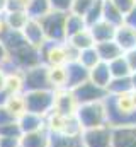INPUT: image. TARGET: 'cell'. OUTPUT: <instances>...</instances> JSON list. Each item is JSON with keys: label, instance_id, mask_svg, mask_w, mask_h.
I'll list each match as a JSON object with an SVG mask.
<instances>
[{"label": "cell", "instance_id": "obj_14", "mask_svg": "<svg viewBox=\"0 0 136 147\" xmlns=\"http://www.w3.org/2000/svg\"><path fill=\"white\" fill-rule=\"evenodd\" d=\"M114 41L121 46V50L124 53L131 51V50H136V29L128 26V24H123L116 29V36H114Z\"/></svg>", "mask_w": 136, "mask_h": 147}, {"label": "cell", "instance_id": "obj_28", "mask_svg": "<svg viewBox=\"0 0 136 147\" xmlns=\"http://www.w3.org/2000/svg\"><path fill=\"white\" fill-rule=\"evenodd\" d=\"M51 147H85L80 135H51Z\"/></svg>", "mask_w": 136, "mask_h": 147}, {"label": "cell", "instance_id": "obj_25", "mask_svg": "<svg viewBox=\"0 0 136 147\" xmlns=\"http://www.w3.org/2000/svg\"><path fill=\"white\" fill-rule=\"evenodd\" d=\"M51 12L49 0H31L27 5V16L31 19H41Z\"/></svg>", "mask_w": 136, "mask_h": 147}, {"label": "cell", "instance_id": "obj_6", "mask_svg": "<svg viewBox=\"0 0 136 147\" xmlns=\"http://www.w3.org/2000/svg\"><path fill=\"white\" fill-rule=\"evenodd\" d=\"M46 89H51V84H49V69L44 63L36 65V67L24 72V92L46 91Z\"/></svg>", "mask_w": 136, "mask_h": 147}, {"label": "cell", "instance_id": "obj_40", "mask_svg": "<svg viewBox=\"0 0 136 147\" xmlns=\"http://www.w3.org/2000/svg\"><path fill=\"white\" fill-rule=\"evenodd\" d=\"M7 62H9V53H7V50H5L2 39H0V67H3Z\"/></svg>", "mask_w": 136, "mask_h": 147}, {"label": "cell", "instance_id": "obj_7", "mask_svg": "<svg viewBox=\"0 0 136 147\" xmlns=\"http://www.w3.org/2000/svg\"><path fill=\"white\" fill-rule=\"evenodd\" d=\"M71 92H73V96H75V99H77L78 105H87V103L104 101V99L109 96L105 89H102V87H99V86L92 84L90 80H87V82L80 84L78 87L71 89Z\"/></svg>", "mask_w": 136, "mask_h": 147}, {"label": "cell", "instance_id": "obj_42", "mask_svg": "<svg viewBox=\"0 0 136 147\" xmlns=\"http://www.w3.org/2000/svg\"><path fill=\"white\" fill-rule=\"evenodd\" d=\"M7 31V26H5V21H3V14L0 16V36Z\"/></svg>", "mask_w": 136, "mask_h": 147}, {"label": "cell", "instance_id": "obj_12", "mask_svg": "<svg viewBox=\"0 0 136 147\" xmlns=\"http://www.w3.org/2000/svg\"><path fill=\"white\" fill-rule=\"evenodd\" d=\"M65 67H67V89L71 91V89H75L80 84H83V82L89 80V70L82 63L70 62Z\"/></svg>", "mask_w": 136, "mask_h": 147}, {"label": "cell", "instance_id": "obj_3", "mask_svg": "<svg viewBox=\"0 0 136 147\" xmlns=\"http://www.w3.org/2000/svg\"><path fill=\"white\" fill-rule=\"evenodd\" d=\"M37 21L41 22V28L44 31L46 41H55V43H65L67 41V33H65L67 14L51 10L49 14H46L44 17H41Z\"/></svg>", "mask_w": 136, "mask_h": 147}, {"label": "cell", "instance_id": "obj_20", "mask_svg": "<svg viewBox=\"0 0 136 147\" xmlns=\"http://www.w3.org/2000/svg\"><path fill=\"white\" fill-rule=\"evenodd\" d=\"M68 45H71L77 51H83V50H89V48H94L95 46V41H94V36L90 33V29H83L77 34H73L71 38L67 39Z\"/></svg>", "mask_w": 136, "mask_h": 147}, {"label": "cell", "instance_id": "obj_33", "mask_svg": "<svg viewBox=\"0 0 136 147\" xmlns=\"http://www.w3.org/2000/svg\"><path fill=\"white\" fill-rule=\"evenodd\" d=\"M21 128L19 123H9V125H0V137H21Z\"/></svg>", "mask_w": 136, "mask_h": 147}, {"label": "cell", "instance_id": "obj_26", "mask_svg": "<svg viewBox=\"0 0 136 147\" xmlns=\"http://www.w3.org/2000/svg\"><path fill=\"white\" fill-rule=\"evenodd\" d=\"M133 86H131V77L126 79H112L111 84L107 86V94L109 96H119L124 92H131Z\"/></svg>", "mask_w": 136, "mask_h": 147}, {"label": "cell", "instance_id": "obj_35", "mask_svg": "<svg viewBox=\"0 0 136 147\" xmlns=\"http://www.w3.org/2000/svg\"><path fill=\"white\" fill-rule=\"evenodd\" d=\"M31 0H9L7 2V10H26L27 12V5ZM5 10V12H7Z\"/></svg>", "mask_w": 136, "mask_h": 147}, {"label": "cell", "instance_id": "obj_32", "mask_svg": "<svg viewBox=\"0 0 136 147\" xmlns=\"http://www.w3.org/2000/svg\"><path fill=\"white\" fill-rule=\"evenodd\" d=\"M71 5H73V0H49V7L55 12L68 14L71 12Z\"/></svg>", "mask_w": 136, "mask_h": 147}, {"label": "cell", "instance_id": "obj_21", "mask_svg": "<svg viewBox=\"0 0 136 147\" xmlns=\"http://www.w3.org/2000/svg\"><path fill=\"white\" fill-rule=\"evenodd\" d=\"M102 21L119 28L124 24V16L114 7V3L111 0H104V9H102Z\"/></svg>", "mask_w": 136, "mask_h": 147}, {"label": "cell", "instance_id": "obj_37", "mask_svg": "<svg viewBox=\"0 0 136 147\" xmlns=\"http://www.w3.org/2000/svg\"><path fill=\"white\" fill-rule=\"evenodd\" d=\"M0 147H21V137H0Z\"/></svg>", "mask_w": 136, "mask_h": 147}, {"label": "cell", "instance_id": "obj_34", "mask_svg": "<svg viewBox=\"0 0 136 147\" xmlns=\"http://www.w3.org/2000/svg\"><path fill=\"white\" fill-rule=\"evenodd\" d=\"M111 2L114 3V7H116L123 16H126V14L136 5V0H111Z\"/></svg>", "mask_w": 136, "mask_h": 147}, {"label": "cell", "instance_id": "obj_39", "mask_svg": "<svg viewBox=\"0 0 136 147\" xmlns=\"http://www.w3.org/2000/svg\"><path fill=\"white\" fill-rule=\"evenodd\" d=\"M124 57H126V60H128V63H129L131 72H136V50H131V51L124 53Z\"/></svg>", "mask_w": 136, "mask_h": 147}, {"label": "cell", "instance_id": "obj_4", "mask_svg": "<svg viewBox=\"0 0 136 147\" xmlns=\"http://www.w3.org/2000/svg\"><path fill=\"white\" fill-rule=\"evenodd\" d=\"M9 63L17 70L26 72V70L36 67V65L43 63L41 62V51H39V48H34L27 43V45L17 48L15 51L9 53Z\"/></svg>", "mask_w": 136, "mask_h": 147}, {"label": "cell", "instance_id": "obj_5", "mask_svg": "<svg viewBox=\"0 0 136 147\" xmlns=\"http://www.w3.org/2000/svg\"><path fill=\"white\" fill-rule=\"evenodd\" d=\"M41 62L46 67H60L67 65L68 62V45L65 43H55V41H46L41 48Z\"/></svg>", "mask_w": 136, "mask_h": 147}, {"label": "cell", "instance_id": "obj_1", "mask_svg": "<svg viewBox=\"0 0 136 147\" xmlns=\"http://www.w3.org/2000/svg\"><path fill=\"white\" fill-rule=\"evenodd\" d=\"M75 118L78 125L83 130L89 128H97L107 125V111H105V103L97 101V103H87V105H78Z\"/></svg>", "mask_w": 136, "mask_h": 147}, {"label": "cell", "instance_id": "obj_17", "mask_svg": "<svg viewBox=\"0 0 136 147\" xmlns=\"http://www.w3.org/2000/svg\"><path fill=\"white\" fill-rule=\"evenodd\" d=\"M95 50L99 53L101 62H105V63H111L112 60H116V58H119V57L124 55V51L121 50V46L114 39L112 41H105V43H97Z\"/></svg>", "mask_w": 136, "mask_h": 147}, {"label": "cell", "instance_id": "obj_8", "mask_svg": "<svg viewBox=\"0 0 136 147\" xmlns=\"http://www.w3.org/2000/svg\"><path fill=\"white\" fill-rule=\"evenodd\" d=\"M80 139L85 147H111V127L104 125L97 128L83 130Z\"/></svg>", "mask_w": 136, "mask_h": 147}, {"label": "cell", "instance_id": "obj_43", "mask_svg": "<svg viewBox=\"0 0 136 147\" xmlns=\"http://www.w3.org/2000/svg\"><path fill=\"white\" fill-rule=\"evenodd\" d=\"M7 2H9V0H0V16L5 14V10H7Z\"/></svg>", "mask_w": 136, "mask_h": 147}, {"label": "cell", "instance_id": "obj_41", "mask_svg": "<svg viewBox=\"0 0 136 147\" xmlns=\"http://www.w3.org/2000/svg\"><path fill=\"white\" fill-rule=\"evenodd\" d=\"M3 86H5V70L3 67H0V91L3 89Z\"/></svg>", "mask_w": 136, "mask_h": 147}, {"label": "cell", "instance_id": "obj_11", "mask_svg": "<svg viewBox=\"0 0 136 147\" xmlns=\"http://www.w3.org/2000/svg\"><path fill=\"white\" fill-rule=\"evenodd\" d=\"M17 123H19V128H21V134H33V132H39V130H44L46 128V116H39V115H34L26 111L24 115H21L17 118Z\"/></svg>", "mask_w": 136, "mask_h": 147}, {"label": "cell", "instance_id": "obj_10", "mask_svg": "<svg viewBox=\"0 0 136 147\" xmlns=\"http://www.w3.org/2000/svg\"><path fill=\"white\" fill-rule=\"evenodd\" d=\"M136 140V125L111 127V147H129Z\"/></svg>", "mask_w": 136, "mask_h": 147}, {"label": "cell", "instance_id": "obj_2", "mask_svg": "<svg viewBox=\"0 0 136 147\" xmlns=\"http://www.w3.org/2000/svg\"><path fill=\"white\" fill-rule=\"evenodd\" d=\"M24 101L26 111L39 116H48L55 108V91H27L24 92Z\"/></svg>", "mask_w": 136, "mask_h": 147}, {"label": "cell", "instance_id": "obj_31", "mask_svg": "<svg viewBox=\"0 0 136 147\" xmlns=\"http://www.w3.org/2000/svg\"><path fill=\"white\" fill-rule=\"evenodd\" d=\"M97 0H73V5H71V12L77 14V16H82L85 17V14L94 7Z\"/></svg>", "mask_w": 136, "mask_h": 147}, {"label": "cell", "instance_id": "obj_27", "mask_svg": "<svg viewBox=\"0 0 136 147\" xmlns=\"http://www.w3.org/2000/svg\"><path fill=\"white\" fill-rule=\"evenodd\" d=\"M5 108L10 111L15 118H19L21 115L26 113V101H24V94H14L7 99Z\"/></svg>", "mask_w": 136, "mask_h": 147}, {"label": "cell", "instance_id": "obj_13", "mask_svg": "<svg viewBox=\"0 0 136 147\" xmlns=\"http://www.w3.org/2000/svg\"><path fill=\"white\" fill-rule=\"evenodd\" d=\"M22 34L26 38V41L34 46V48H41L46 43V36L44 31L41 28V22L37 19H29V22L26 24V28L22 29Z\"/></svg>", "mask_w": 136, "mask_h": 147}, {"label": "cell", "instance_id": "obj_18", "mask_svg": "<svg viewBox=\"0 0 136 147\" xmlns=\"http://www.w3.org/2000/svg\"><path fill=\"white\" fill-rule=\"evenodd\" d=\"M29 16L26 10H7L3 14V21H5V26L7 29H12V31H22L26 28V24L29 22Z\"/></svg>", "mask_w": 136, "mask_h": 147}, {"label": "cell", "instance_id": "obj_38", "mask_svg": "<svg viewBox=\"0 0 136 147\" xmlns=\"http://www.w3.org/2000/svg\"><path fill=\"white\" fill-rule=\"evenodd\" d=\"M124 24H128V26H131V28L136 29V5L124 16Z\"/></svg>", "mask_w": 136, "mask_h": 147}, {"label": "cell", "instance_id": "obj_22", "mask_svg": "<svg viewBox=\"0 0 136 147\" xmlns=\"http://www.w3.org/2000/svg\"><path fill=\"white\" fill-rule=\"evenodd\" d=\"M49 69V84L53 91H61L67 89V67H48Z\"/></svg>", "mask_w": 136, "mask_h": 147}, {"label": "cell", "instance_id": "obj_29", "mask_svg": "<svg viewBox=\"0 0 136 147\" xmlns=\"http://www.w3.org/2000/svg\"><path fill=\"white\" fill-rule=\"evenodd\" d=\"M77 62H78V63H82L87 70H90L92 67H95V65L101 62V58H99V53H97L95 46H94V48H89V50L80 51V55H78V60H77Z\"/></svg>", "mask_w": 136, "mask_h": 147}, {"label": "cell", "instance_id": "obj_36", "mask_svg": "<svg viewBox=\"0 0 136 147\" xmlns=\"http://www.w3.org/2000/svg\"><path fill=\"white\" fill-rule=\"evenodd\" d=\"M17 118L7 110L5 106H0V125H9V123H15Z\"/></svg>", "mask_w": 136, "mask_h": 147}, {"label": "cell", "instance_id": "obj_24", "mask_svg": "<svg viewBox=\"0 0 136 147\" xmlns=\"http://www.w3.org/2000/svg\"><path fill=\"white\" fill-rule=\"evenodd\" d=\"M83 29H87V24H85V19L82 16H77L73 12L67 14V22H65L67 39L71 38L73 34H77V33H80V31H83Z\"/></svg>", "mask_w": 136, "mask_h": 147}, {"label": "cell", "instance_id": "obj_16", "mask_svg": "<svg viewBox=\"0 0 136 147\" xmlns=\"http://www.w3.org/2000/svg\"><path fill=\"white\" fill-rule=\"evenodd\" d=\"M21 147H51V134L44 128L21 135Z\"/></svg>", "mask_w": 136, "mask_h": 147}, {"label": "cell", "instance_id": "obj_9", "mask_svg": "<svg viewBox=\"0 0 136 147\" xmlns=\"http://www.w3.org/2000/svg\"><path fill=\"white\" fill-rule=\"evenodd\" d=\"M78 108V103L70 89L55 91V108L53 111L61 115V116H75Z\"/></svg>", "mask_w": 136, "mask_h": 147}, {"label": "cell", "instance_id": "obj_45", "mask_svg": "<svg viewBox=\"0 0 136 147\" xmlns=\"http://www.w3.org/2000/svg\"><path fill=\"white\" fill-rule=\"evenodd\" d=\"M129 147H136V140H135V142H133V144H131Z\"/></svg>", "mask_w": 136, "mask_h": 147}, {"label": "cell", "instance_id": "obj_44", "mask_svg": "<svg viewBox=\"0 0 136 147\" xmlns=\"http://www.w3.org/2000/svg\"><path fill=\"white\" fill-rule=\"evenodd\" d=\"M131 86H133V91H136V72L131 74Z\"/></svg>", "mask_w": 136, "mask_h": 147}, {"label": "cell", "instance_id": "obj_23", "mask_svg": "<svg viewBox=\"0 0 136 147\" xmlns=\"http://www.w3.org/2000/svg\"><path fill=\"white\" fill-rule=\"evenodd\" d=\"M109 70H111L112 79H126V77H131V74H133L124 55L119 57V58H116V60H112L109 63Z\"/></svg>", "mask_w": 136, "mask_h": 147}, {"label": "cell", "instance_id": "obj_15", "mask_svg": "<svg viewBox=\"0 0 136 147\" xmlns=\"http://www.w3.org/2000/svg\"><path fill=\"white\" fill-rule=\"evenodd\" d=\"M89 80L92 84H95V86H99V87L107 91V86L112 80V75H111V70H109V63L99 62L95 67H92L89 70Z\"/></svg>", "mask_w": 136, "mask_h": 147}, {"label": "cell", "instance_id": "obj_19", "mask_svg": "<svg viewBox=\"0 0 136 147\" xmlns=\"http://www.w3.org/2000/svg\"><path fill=\"white\" fill-rule=\"evenodd\" d=\"M89 29H90V33H92V36H94L95 45H97V43L112 41L114 36H116V29H117V28L112 26V24H109V22H105V21H99L97 24L90 26Z\"/></svg>", "mask_w": 136, "mask_h": 147}, {"label": "cell", "instance_id": "obj_30", "mask_svg": "<svg viewBox=\"0 0 136 147\" xmlns=\"http://www.w3.org/2000/svg\"><path fill=\"white\" fill-rule=\"evenodd\" d=\"M102 9H104V0H97L95 3H94V7L85 14V24H87V28H90V26H94V24H97L99 21H102Z\"/></svg>", "mask_w": 136, "mask_h": 147}]
</instances>
